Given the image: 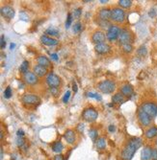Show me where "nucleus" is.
<instances>
[{
	"mask_svg": "<svg viewBox=\"0 0 157 160\" xmlns=\"http://www.w3.org/2000/svg\"><path fill=\"white\" fill-rule=\"evenodd\" d=\"M96 146L98 150H105L106 148V139L104 137H99L98 139L96 140Z\"/></svg>",
	"mask_w": 157,
	"mask_h": 160,
	"instance_id": "b1692460",
	"label": "nucleus"
},
{
	"mask_svg": "<svg viewBox=\"0 0 157 160\" xmlns=\"http://www.w3.org/2000/svg\"><path fill=\"white\" fill-rule=\"evenodd\" d=\"M120 34V29L117 25H110L108 31L106 33V38L109 41H115L119 39Z\"/></svg>",
	"mask_w": 157,
	"mask_h": 160,
	"instance_id": "423d86ee",
	"label": "nucleus"
},
{
	"mask_svg": "<svg viewBox=\"0 0 157 160\" xmlns=\"http://www.w3.org/2000/svg\"><path fill=\"white\" fill-rule=\"evenodd\" d=\"M33 72L34 74L37 77H44L47 74V68L41 66V65H35L33 68Z\"/></svg>",
	"mask_w": 157,
	"mask_h": 160,
	"instance_id": "a211bd4d",
	"label": "nucleus"
},
{
	"mask_svg": "<svg viewBox=\"0 0 157 160\" xmlns=\"http://www.w3.org/2000/svg\"><path fill=\"white\" fill-rule=\"evenodd\" d=\"M71 21H73V14L69 13L68 14V17H67V21H66V28H69L71 25Z\"/></svg>",
	"mask_w": 157,
	"mask_h": 160,
	"instance_id": "473e14b6",
	"label": "nucleus"
},
{
	"mask_svg": "<svg viewBox=\"0 0 157 160\" xmlns=\"http://www.w3.org/2000/svg\"><path fill=\"white\" fill-rule=\"evenodd\" d=\"M0 13H1L3 17L8 19H12L15 17V10L10 6H3L1 10H0Z\"/></svg>",
	"mask_w": 157,
	"mask_h": 160,
	"instance_id": "ddd939ff",
	"label": "nucleus"
},
{
	"mask_svg": "<svg viewBox=\"0 0 157 160\" xmlns=\"http://www.w3.org/2000/svg\"><path fill=\"white\" fill-rule=\"evenodd\" d=\"M119 6L120 8H124L128 9L132 6V1L131 0H120L119 1Z\"/></svg>",
	"mask_w": 157,
	"mask_h": 160,
	"instance_id": "a878e982",
	"label": "nucleus"
},
{
	"mask_svg": "<svg viewBox=\"0 0 157 160\" xmlns=\"http://www.w3.org/2000/svg\"><path fill=\"white\" fill-rule=\"evenodd\" d=\"M73 91H74V92H77V90H78V88H77V84H76L75 83L73 84Z\"/></svg>",
	"mask_w": 157,
	"mask_h": 160,
	"instance_id": "de8ad7c7",
	"label": "nucleus"
},
{
	"mask_svg": "<svg viewBox=\"0 0 157 160\" xmlns=\"http://www.w3.org/2000/svg\"><path fill=\"white\" fill-rule=\"evenodd\" d=\"M4 97L6 99H10L12 97V88L11 86H7L4 91Z\"/></svg>",
	"mask_w": 157,
	"mask_h": 160,
	"instance_id": "2f4dec72",
	"label": "nucleus"
},
{
	"mask_svg": "<svg viewBox=\"0 0 157 160\" xmlns=\"http://www.w3.org/2000/svg\"><path fill=\"white\" fill-rule=\"evenodd\" d=\"M54 160H64V155L63 154H57L54 156Z\"/></svg>",
	"mask_w": 157,
	"mask_h": 160,
	"instance_id": "a19ab883",
	"label": "nucleus"
},
{
	"mask_svg": "<svg viewBox=\"0 0 157 160\" xmlns=\"http://www.w3.org/2000/svg\"><path fill=\"white\" fill-rule=\"evenodd\" d=\"M52 151L54 152H57V154H60V152L64 150V145L61 141H56L51 145Z\"/></svg>",
	"mask_w": 157,
	"mask_h": 160,
	"instance_id": "4be33fe9",
	"label": "nucleus"
},
{
	"mask_svg": "<svg viewBox=\"0 0 157 160\" xmlns=\"http://www.w3.org/2000/svg\"><path fill=\"white\" fill-rule=\"evenodd\" d=\"M81 30V23L80 22H77L73 25V32L74 33H78V32H80Z\"/></svg>",
	"mask_w": 157,
	"mask_h": 160,
	"instance_id": "e433bc0d",
	"label": "nucleus"
},
{
	"mask_svg": "<svg viewBox=\"0 0 157 160\" xmlns=\"http://www.w3.org/2000/svg\"><path fill=\"white\" fill-rule=\"evenodd\" d=\"M112 101L115 104H123L124 102V96L122 93H117L112 97Z\"/></svg>",
	"mask_w": 157,
	"mask_h": 160,
	"instance_id": "393cba45",
	"label": "nucleus"
},
{
	"mask_svg": "<svg viewBox=\"0 0 157 160\" xmlns=\"http://www.w3.org/2000/svg\"><path fill=\"white\" fill-rule=\"evenodd\" d=\"M37 61H38L39 65H41V66L46 67V68L49 67L51 65L50 61H49L45 56H40L38 59H37Z\"/></svg>",
	"mask_w": 157,
	"mask_h": 160,
	"instance_id": "412c9836",
	"label": "nucleus"
},
{
	"mask_svg": "<svg viewBox=\"0 0 157 160\" xmlns=\"http://www.w3.org/2000/svg\"><path fill=\"white\" fill-rule=\"evenodd\" d=\"M119 40L120 42L122 43V45L124 44H128L130 43L132 40V35L129 32V30L127 29H120V37H119Z\"/></svg>",
	"mask_w": 157,
	"mask_h": 160,
	"instance_id": "6e6552de",
	"label": "nucleus"
},
{
	"mask_svg": "<svg viewBox=\"0 0 157 160\" xmlns=\"http://www.w3.org/2000/svg\"><path fill=\"white\" fill-rule=\"evenodd\" d=\"M151 152H152V149L149 146H146L142 151L141 159L142 160H151Z\"/></svg>",
	"mask_w": 157,
	"mask_h": 160,
	"instance_id": "6ab92c4d",
	"label": "nucleus"
},
{
	"mask_svg": "<svg viewBox=\"0 0 157 160\" xmlns=\"http://www.w3.org/2000/svg\"><path fill=\"white\" fill-rule=\"evenodd\" d=\"M151 160H157V149H152Z\"/></svg>",
	"mask_w": 157,
	"mask_h": 160,
	"instance_id": "ea45409f",
	"label": "nucleus"
},
{
	"mask_svg": "<svg viewBox=\"0 0 157 160\" xmlns=\"http://www.w3.org/2000/svg\"><path fill=\"white\" fill-rule=\"evenodd\" d=\"M0 40H1L0 41V47H1V49H4L6 47V41H5V38L3 35H1V39Z\"/></svg>",
	"mask_w": 157,
	"mask_h": 160,
	"instance_id": "58836bf2",
	"label": "nucleus"
},
{
	"mask_svg": "<svg viewBox=\"0 0 157 160\" xmlns=\"http://www.w3.org/2000/svg\"><path fill=\"white\" fill-rule=\"evenodd\" d=\"M77 128H78V130H79L80 132H83V130H84V124H79V125L77 126Z\"/></svg>",
	"mask_w": 157,
	"mask_h": 160,
	"instance_id": "c03bdc74",
	"label": "nucleus"
},
{
	"mask_svg": "<svg viewBox=\"0 0 157 160\" xmlns=\"http://www.w3.org/2000/svg\"><path fill=\"white\" fill-rule=\"evenodd\" d=\"M23 80L24 82L29 85H34L38 83V77L34 74V72H30V71H28L27 73L23 75Z\"/></svg>",
	"mask_w": 157,
	"mask_h": 160,
	"instance_id": "f8f14e48",
	"label": "nucleus"
},
{
	"mask_svg": "<svg viewBox=\"0 0 157 160\" xmlns=\"http://www.w3.org/2000/svg\"><path fill=\"white\" fill-rule=\"evenodd\" d=\"M98 17H99V19L102 21H108L109 19H111V10L108 8L101 9L98 13Z\"/></svg>",
	"mask_w": 157,
	"mask_h": 160,
	"instance_id": "f3484780",
	"label": "nucleus"
},
{
	"mask_svg": "<svg viewBox=\"0 0 157 160\" xmlns=\"http://www.w3.org/2000/svg\"><path fill=\"white\" fill-rule=\"evenodd\" d=\"M15 47H16V44H15V43H11L10 49H11V50H14V49H15Z\"/></svg>",
	"mask_w": 157,
	"mask_h": 160,
	"instance_id": "09e8293b",
	"label": "nucleus"
},
{
	"mask_svg": "<svg viewBox=\"0 0 157 160\" xmlns=\"http://www.w3.org/2000/svg\"><path fill=\"white\" fill-rule=\"evenodd\" d=\"M102 4H105V3H107V1H104V0H101V1H100Z\"/></svg>",
	"mask_w": 157,
	"mask_h": 160,
	"instance_id": "3c124183",
	"label": "nucleus"
},
{
	"mask_svg": "<svg viewBox=\"0 0 157 160\" xmlns=\"http://www.w3.org/2000/svg\"><path fill=\"white\" fill-rule=\"evenodd\" d=\"M120 93H122L124 96H130L133 93V87L127 84H124L120 86Z\"/></svg>",
	"mask_w": 157,
	"mask_h": 160,
	"instance_id": "aec40b11",
	"label": "nucleus"
},
{
	"mask_svg": "<svg viewBox=\"0 0 157 160\" xmlns=\"http://www.w3.org/2000/svg\"><path fill=\"white\" fill-rule=\"evenodd\" d=\"M28 68H29V62H28L27 61H24L20 65L19 71L21 72V73L25 74V73H27V72H28Z\"/></svg>",
	"mask_w": 157,
	"mask_h": 160,
	"instance_id": "cd10ccee",
	"label": "nucleus"
},
{
	"mask_svg": "<svg viewBox=\"0 0 157 160\" xmlns=\"http://www.w3.org/2000/svg\"><path fill=\"white\" fill-rule=\"evenodd\" d=\"M45 35H50V37H58V35H59V31L57 30L56 28H54V27H50V28H48L47 30L45 31Z\"/></svg>",
	"mask_w": 157,
	"mask_h": 160,
	"instance_id": "bb28decb",
	"label": "nucleus"
},
{
	"mask_svg": "<svg viewBox=\"0 0 157 160\" xmlns=\"http://www.w3.org/2000/svg\"><path fill=\"white\" fill-rule=\"evenodd\" d=\"M87 95H88V97H91V98H95V99H96V100H101V97L99 96L98 94H96V93L88 92V93H87Z\"/></svg>",
	"mask_w": 157,
	"mask_h": 160,
	"instance_id": "f704fd0d",
	"label": "nucleus"
},
{
	"mask_svg": "<svg viewBox=\"0 0 157 160\" xmlns=\"http://www.w3.org/2000/svg\"><path fill=\"white\" fill-rule=\"evenodd\" d=\"M122 49H123L124 52H125V53L128 54V53H131L132 51H133V46H132L131 43H128V44L122 45Z\"/></svg>",
	"mask_w": 157,
	"mask_h": 160,
	"instance_id": "c756f323",
	"label": "nucleus"
},
{
	"mask_svg": "<svg viewBox=\"0 0 157 160\" xmlns=\"http://www.w3.org/2000/svg\"><path fill=\"white\" fill-rule=\"evenodd\" d=\"M81 13H82V11H81L80 8L74 10V12H73V17L74 18H79L80 16H81Z\"/></svg>",
	"mask_w": 157,
	"mask_h": 160,
	"instance_id": "c9c22d12",
	"label": "nucleus"
},
{
	"mask_svg": "<svg viewBox=\"0 0 157 160\" xmlns=\"http://www.w3.org/2000/svg\"><path fill=\"white\" fill-rule=\"evenodd\" d=\"M98 117V113L94 107H87L82 112V118L89 123L95 122Z\"/></svg>",
	"mask_w": 157,
	"mask_h": 160,
	"instance_id": "20e7f679",
	"label": "nucleus"
},
{
	"mask_svg": "<svg viewBox=\"0 0 157 160\" xmlns=\"http://www.w3.org/2000/svg\"><path fill=\"white\" fill-rule=\"evenodd\" d=\"M41 42L42 43V44L47 45V46H54V45L58 44V40L54 39L50 37H48V35H41Z\"/></svg>",
	"mask_w": 157,
	"mask_h": 160,
	"instance_id": "dca6fc26",
	"label": "nucleus"
},
{
	"mask_svg": "<svg viewBox=\"0 0 157 160\" xmlns=\"http://www.w3.org/2000/svg\"><path fill=\"white\" fill-rule=\"evenodd\" d=\"M149 16H151V17H154L155 16V12H149Z\"/></svg>",
	"mask_w": 157,
	"mask_h": 160,
	"instance_id": "8fccbe9b",
	"label": "nucleus"
},
{
	"mask_svg": "<svg viewBox=\"0 0 157 160\" xmlns=\"http://www.w3.org/2000/svg\"><path fill=\"white\" fill-rule=\"evenodd\" d=\"M64 138H65V140L69 144H70V145L74 144L75 141H76V136H75L74 130L73 129H68V130H66V132L64 133Z\"/></svg>",
	"mask_w": 157,
	"mask_h": 160,
	"instance_id": "2eb2a0df",
	"label": "nucleus"
},
{
	"mask_svg": "<svg viewBox=\"0 0 157 160\" xmlns=\"http://www.w3.org/2000/svg\"><path fill=\"white\" fill-rule=\"evenodd\" d=\"M156 145H157V139H156Z\"/></svg>",
	"mask_w": 157,
	"mask_h": 160,
	"instance_id": "603ef678",
	"label": "nucleus"
},
{
	"mask_svg": "<svg viewBox=\"0 0 157 160\" xmlns=\"http://www.w3.org/2000/svg\"><path fill=\"white\" fill-rule=\"evenodd\" d=\"M106 35L102 31H96L92 35V41L95 43V44H101L104 43L106 40Z\"/></svg>",
	"mask_w": 157,
	"mask_h": 160,
	"instance_id": "9b49d317",
	"label": "nucleus"
},
{
	"mask_svg": "<svg viewBox=\"0 0 157 160\" xmlns=\"http://www.w3.org/2000/svg\"><path fill=\"white\" fill-rule=\"evenodd\" d=\"M111 19L116 23H123L125 19V12L120 7H115L111 10Z\"/></svg>",
	"mask_w": 157,
	"mask_h": 160,
	"instance_id": "7ed1b4c3",
	"label": "nucleus"
},
{
	"mask_svg": "<svg viewBox=\"0 0 157 160\" xmlns=\"http://www.w3.org/2000/svg\"><path fill=\"white\" fill-rule=\"evenodd\" d=\"M22 102L25 105H29V106H35V105H38L41 99L39 98V96L35 95V94H31V93H27L24 94L22 96Z\"/></svg>",
	"mask_w": 157,
	"mask_h": 160,
	"instance_id": "0eeeda50",
	"label": "nucleus"
},
{
	"mask_svg": "<svg viewBox=\"0 0 157 160\" xmlns=\"http://www.w3.org/2000/svg\"><path fill=\"white\" fill-rule=\"evenodd\" d=\"M108 130H109V132H114L116 130V127L114 126V125H110L108 127Z\"/></svg>",
	"mask_w": 157,
	"mask_h": 160,
	"instance_id": "79ce46f5",
	"label": "nucleus"
},
{
	"mask_svg": "<svg viewBox=\"0 0 157 160\" xmlns=\"http://www.w3.org/2000/svg\"><path fill=\"white\" fill-rule=\"evenodd\" d=\"M138 118H139V121L143 127H147V126L151 125V118L149 117L145 111H143L141 108H139V110H138Z\"/></svg>",
	"mask_w": 157,
	"mask_h": 160,
	"instance_id": "9d476101",
	"label": "nucleus"
},
{
	"mask_svg": "<svg viewBox=\"0 0 157 160\" xmlns=\"http://www.w3.org/2000/svg\"><path fill=\"white\" fill-rule=\"evenodd\" d=\"M46 84L50 87L58 88V87L60 86V84H61V79L56 74L50 72V73H49L46 77Z\"/></svg>",
	"mask_w": 157,
	"mask_h": 160,
	"instance_id": "1a4fd4ad",
	"label": "nucleus"
},
{
	"mask_svg": "<svg viewBox=\"0 0 157 160\" xmlns=\"http://www.w3.org/2000/svg\"><path fill=\"white\" fill-rule=\"evenodd\" d=\"M17 134H18V137H23V136H24V132H23L22 129H18V132H17Z\"/></svg>",
	"mask_w": 157,
	"mask_h": 160,
	"instance_id": "37998d69",
	"label": "nucleus"
},
{
	"mask_svg": "<svg viewBox=\"0 0 157 160\" xmlns=\"http://www.w3.org/2000/svg\"><path fill=\"white\" fill-rule=\"evenodd\" d=\"M97 88L104 94H110L113 93L116 89V84L115 82L110 81V80H104V81L98 83Z\"/></svg>",
	"mask_w": 157,
	"mask_h": 160,
	"instance_id": "f03ea898",
	"label": "nucleus"
},
{
	"mask_svg": "<svg viewBox=\"0 0 157 160\" xmlns=\"http://www.w3.org/2000/svg\"><path fill=\"white\" fill-rule=\"evenodd\" d=\"M142 146V139L139 137L130 138L124 147L122 154H120V158L122 160H131L135 154V152L138 151V149Z\"/></svg>",
	"mask_w": 157,
	"mask_h": 160,
	"instance_id": "f257e3e1",
	"label": "nucleus"
},
{
	"mask_svg": "<svg viewBox=\"0 0 157 160\" xmlns=\"http://www.w3.org/2000/svg\"><path fill=\"white\" fill-rule=\"evenodd\" d=\"M17 145L21 148L24 145V139H23V137H18V140H17Z\"/></svg>",
	"mask_w": 157,
	"mask_h": 160,
	"instance_id": "4c0bfd02",
	"label": "nucleus"
},
{
	"mask_svg": "<svg viewBox=\"0 0 157 160\" xmlns=\"http://www.w3.org/2000/svg\"><path fill=\"white\" fill-rule=\"evenodd\" d=\"M146 137L148 138V139H152V138L157 136V128L156 127H151V128H148L146 133H145Z\"/></svg>",
	"mask_w": 157,
	"mask_h": 160,
	"instance_id": "5701e85b",
	"label": "nucleus"
},
{
	"mask_svg": "<svg viewBox=\"0 0 157 160\" xmlns=\"http://www.w3.org/2000/svg\"><path fill=\"white\" fill-rule=\"evenodd\" d=\"M97 133H98V132H97V129H96V128H91V129H90V132H89V135H90V137H91L94 141L96 140Z\"/></svg>",
	"mask_w": 157,
	"mask_h": 160,
	"instance_id": "7c9ffc66",
	"label": "nucleus"
},
{
	"mask_svg": "<svg viewBox=\"0 0 157 160\" xmlns=\"http://www.w3.org/2000/svg\"><path fill=\"white\" fill-rule=\"evenodd\" d=\"M51 59H53L54 61H58V56L56 54H51Z\"/></svg>",
	"mask_w": 157,
	"mask_h": 160,
	"instance_id": "49530a36",
	"label": "nucleus"
},
{
	"mask_svg": "<svg viewBox=\"0 0 157 160\" xmlns=\"http://www.w3.org/2000/svg\"><path fill=\"white\" fill-rule=\"evenodd\" d=\"M111 50V46L107 43H101V44H96L95 46V51L97 54H100V55H104L109 53Z\"/></svg>",
	"mask_w": 157,
	"mask_h": 160,
	"instance_id": "4468645a",
	"label": "nucleus"
},
{
	"mask_svg": "<svg viewBox=\"0 0 157 160\" xmlns=\"http://www.w3.org/2000/svg\"><path fill=\"white\" fill-rule=\"evenodd\" d=\"M140 108H141L143 111H145L151 119L154 118L155 116L157 115V105L154 104V103L147 102V103L143 104Z\"/></svg>",
	"mask_w": 157,
	"mask_h": 160,
	"instance_id": "39448f33",
	"label": "nucleus"
},
{
	"mask_svg": "<svg viewBox=\"0 0 157 160\" xmlns=\"http://www.w3.org/2000/svg\"><path fill=\"white\" fill-rule=\"evenodd\" d=\"M69 98H70V91L68 90V91L65 93V95H64V97H63V102H64L65 104H68V102H69Z\"/></svg>",
	"mask_w": 157,
	"mask_h": 160,
	"instance_id": "72a5a7b5",
	"label": "nucleus"
},
{
	"mask_svg": "<svg viewBox=\"0 0 157 160\" xmlns=\"http://www.w3.org/2000/svg\"><path fill=\"white\" fill-rule=\"evenodd\" d=\"M137 53L140 57H146L147 54V47L145 45H142L138 50H137Z\"/></svg>",
	"mask_w": 157,
	"mask_h": 160,
	"instance_id": "c85d7f7f",
	"label": "nucleus"
},
{
	"mask_svg": "<svg viewBox=\"0 0 157 160\" xmlns=\"http://www.w3.org/2000/svg\"><path fill=\"white\" fill-rule=\"evenodd\" d=\"M50 92L52 94H54V95H57V88H55V87H50Z\"/></svg>",
	"mask_w": 157,
	"mask_h": 160,
	"instance_id": "a18cd8bd",
	"label": "nucleus"
}]
</instances>
